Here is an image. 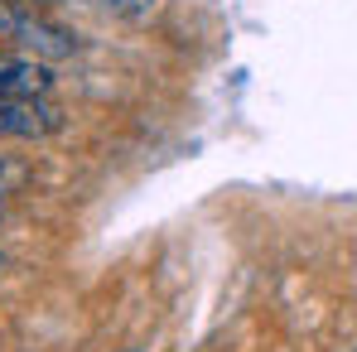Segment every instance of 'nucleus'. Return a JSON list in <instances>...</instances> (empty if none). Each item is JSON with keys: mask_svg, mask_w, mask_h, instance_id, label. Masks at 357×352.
Listing matches in <instances>:
<instances>
[{"mask_svg": "<svg viewBox=\"0 0 357 352\" xmlns=\"http://www.w3.org/2000/svg\"><path fill=\"white\" fill-rule=\"evenodd\" d=\"M63 125L49 97H0V140H44Z\"/></svg>", "mask_w": 357, "mask_h": 352, "instance_id": "obj_1", "label": "nucleus"}, {"mask_svg": "<svg viewBox=\"0 0 357 352\" xmlns=\"http://www.w3.org/2000/svg\"><path fill=\"white\" fill-rule=\"evenodd\" d=\"M10 44H15L20 54H29V59H44V63L73 59V54L82 49V39H77L73 29H63V24H54V20L34 15V5L24 10V20H20V29L10 34Z\"/></svg>", "mask_w": 357, "mask_h": 352, "instance_id": "obj_2", "label": "nucleus"}, {"mask_svg": "<svg viewBox=\"0 0 357 352\" xmlns=\"http://www.w3.org/2000/svg\"><path fill=\"white\" fill-rule=\"evenodd\" d=\"M54 68L29 54H0V97H49Z\"/></svg>", "mask_w": 357, "mask_h": 352, "instance_id": "obj_3", "label": "nucleus"}, {"mask_svg": "<svg viewBox=\"0 0 357 352\" xmlns=\"http://www.w3.org/2000/svg\"><path fill=\"white\" fill-rule=\"evenodd\" d=\"M29 5H68V0H29ZM82 5H97L102 15L126 20V24H150L165 10V0H82Z\"/></svg>", "mask_w": 357, "mask_h": 352, "instance_id": "obj_4", "label": "nucleus"}, {"mask_svg": "<svg viewBox=\"0 0 357 352\" xmlns=\"http://www.w3.org/2000/svg\"><path fill=\"white\" fill-rule=\"evenodd\" d=\"M24 178H29V169H24L20 160L0 155V208H5V203H10V198L20 193V183H24Z\"/></svg>", "mask_w": 357, "mask_h": 352, "instance_id": "obj_5", "label": "nucleus"}, {"mask_svg": "<svg viewBox=\"0 0 357 352\" xmlns=\"http://www.w3.org/2000/svg\"><path fill=\"white\" fill-rule=\"evenodd\" d=\"M0 270H5V251H0Z\"/></svg>", "mask_w": 357, "mask_h": 352, "instance_id": "obj_6", "label": "nucleus"}, {"mask_svg": "<svg viewBox=\"0 0 357 352\" xmlns=\"http://www.w3.org/2000/svg\"><path fill=\"white\" fill-rule=\"evenodd\" d=\"M126 352H140V348H126Z\"/></svg>", "mask_w": 357, "mask_h": 352, "instance_id": "obj_7", "label": "nucleus"}, {"mask_svg": "<svg viewBox=\"0 0 357 352\" xmlns=\"http://www.w3.org/2000/svg\"><path fill=\"white\" fill-rule=\"evenodd\" d=\"M348 352H357V348H348Z\"/></svg>", "mask_w": 357, "mask_h": 352, "instance_id": "obj_8", "label": "nucleus"}]
</instances>
